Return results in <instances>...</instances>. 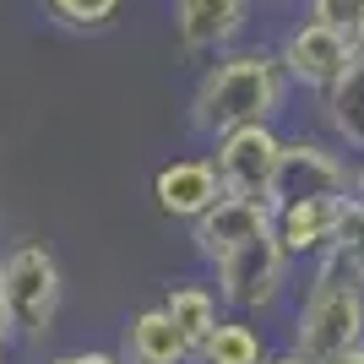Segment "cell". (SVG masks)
Instances as JSON below:
<instances>
[{
	"mask_svg": "<svg viewBox=\"0 0 364 364\" xmlns=\"http://www.w3.org/2000/svg\"><path fill=\"white\" fill-rule=\"evenodd\" d=\"M250 22V0H174V33L191 55H223Z\"/></svg>",
	"mask_w": 364,
	"mask_h": 364,
	"instance_id": "cell-10",
	"label": "cell"
},
{
	"mask_svg": "<svg viewBox=\"0 0 364 364\" xmlns=\"http://www.w3.org/2000/svg\"><path fill=\"white\" fill-rule=\"evenodd\" d=\"M191 337L174 326V316H168L164 304H147V310H136V316L125 321V364H191Z\"/></svg>",
	"mask_w": 364,
	"mask_h": 364,
	"instance_id": "cell-12",
	"label": "cell"
},
{
	"mask_svg": "<svg viewBox=\"0 0 364 364\" xmlns=\"http://www.w3.org/2000/svg\"><path fill=\"white\" fill-rule=\"evenodd\" d=\"M277 60L289 71V82H299V87H310V92H326L337 76H343V65L353 60V38L326 28V22H316V16H299V22L283 33Z\"/></svg>",
	"mask_w": 364,
	"mask_h": 364,
	"instance_id": "cell-7",
	"label": "cell"
},
{
	"mask_svg": "<svg viewBox=\"0 0 364 364\" xmlns=\"http://www.w3.org/2000/svg\"><path fill=\"white\" fill-rule=\"evenodd\" d=\"M0 364H6V359H0Z\"/></svg>",
	"mask_w": 364,
	"mask_h": 364,
	"instance_id": "cell-26",
	"label": "cell"
},
{
	"mask_svg": "<svg viewBox=\"0 0 364 364\" xmlns=\"http://www.w3.org/2000/svg\"><path fill=\"white\" fill-rule=\"evenodd\" d=\"M321 114L332 125L337 147L364 152V49L359 44H353V60L343 65V76L321 92Z\"/></svg>",
	"mask_w": 364,
	"mask_h": 364,
	"instance_id": "cell-13",
	"label": "cell"
},
{
	"mask_svg": "<svg viewBox=\"0 0 364 364\" xmlns=\"http://www.w3.org/2000/svg\"><path fill=\"white\" fill-rule=\"evenodd\" d=\"M343 201V196H337ZM337 201H277L272 207V234L283 240L289 261H321L332 250V228H337Z\"/></svg>",
	"mask_w": 364,
	"mask_h": 364,
	"instance_id": "cell-11",
	"label": "cell"
},
{
	"mask_svg": "<svg viewBox=\"0 0 364 364\" xmlns=\"http://www.w3.org/2000/svg\"><path fill=\"white\" fill-rule=\"evenodd\" d=\"M55 364H125L120 353H104V348H82V353H60Z\"/></svg>",
	"mask_w": 364,
	"mask_h": 364,
	"instance_id": "cell-19",
	"label": "cell"
},
{
	"mask_svg": "<svg viewBox=\"0 0 364 364\" xmlns=\"http://www.w3.org/2000/svg\"><path fill=\"white\" fill-rule=\"evenodd\" d=\"M359 11H364V0H304V16H316V22L348 33V38L359 28Z\"/></svg>",
	"mask_w": 364,
	"mask_h": 364,
	"instance_id": "cell-18",
	"label": "cell"
},
{
	"mask_svg": "<svg viewBox=\"0 0 364 364\" xmlns=\"http://www.w3.org/2000/svg\"><path fill=\"white\" fill-rule=\"evenodd\" d=\"M364 343V267H353L348 256H326L316 261L310 294L294 310V353H304L310 364H332L337 353H348Z\"/></svg>",
	"mask_w": 364,
	"mask_h": 364,
	"instance_id": "cell-2",
	"label": "cell"
},
{
	"mask_svg": "<svg viewBox=\"0 0 364 364\" xmlns=\"http://www.w3.org/2000/svg\"><path fill=\"white\" fill-rule=\"evenodd\" d=\"M213 168L223 180V196H250V201H272L277 180V158H283V136L272 120H250L234 125L223 136H213Z\"/></svg>",
	"mask_w": 364,
	"mask_h": 364,
	"instance_id": "cell-5",
	"label": "cell"
},
{
	"mask_svg": "<svg viewBox=\"0 0 364 364\" xmlns=\"http://www.w3.org/2000/svg\"><path fill=\"white\" fill-rule=\"evenodd\" d=\"M332 250H337V256H348L353 267H364V196H359V191H348V196L337 201Z\"/></svg>",
	"mask_w": 364,
	"mask_h": 364,
	"instance_id": "cell-17",
	"label": "cell"
},
{
	"mask_svg": "<svg viewBox=\"0 0 364 364\" xmlns=\"http://www.w3.org/2000/svg\"><path fill=\"white\" fill-rule=\"evenodd\" d=\"M250 6H289V0H250Z\"/></svg>",
	"mask_w": 364,
	"mask_h": 364,
	"instance_id": "cell-24",
	"label": "cell"
},
{
	"mask_svg": "<svg viewBox=\"0 0 364 364\" xmlns=\"http://www.w3.org/2000/svg\"><path fill=\"white\" fill-rule=\"evenodd\" d=\"M332 364H364V343H359V348H348V353H337Z\"/></svg>",
	"mask_w": 364,
	"mask_h": 364,
	"instance_id": "cell-21",
	"label": "cell"
},
{
	"mask_svg": "<svg viewBox=\"0 0 364 364\" xmlns=\"http://www.w3.org/2000/svg\"><path fill=\"white\" fill-rule=\"evenodd\" d=\"M44 11L49 22H60L71 33H98L125 11V0H44Z\"/></svg>",
	"mask_w": 364,
	"mask_h": 364,
	"instance_id": "cell-16",
	"label": "cell"
},
{
	"mask_svg": "<svg viewBox=\"0 0 364 364\" xmlns=\"http://www.w3.org/2000/svg\"><path fill=\"white\" fill-rule=\"evenodd\" d=\"M164 310L174 316V326L191 337V348H196L201 337H207L218 321H223V299H218V289H207V283H191V277H185V283H168Z\"/></svg>",
	"mask_w": 364,
	"mask_h": 364,
	"instance_id": "cell-15",
	"label": "cell"
},
{
	"mask_svg": "<svg viewBox=\"0 0 364 364\" xmlns=\"http://www.w3.org/2000/svg\"><path fill=\"white\" fill-rule=\"evenodd\" d=\"M359 191V168L343 158L337 147L326 141H310V136H294L283 141V158H277V180H272V207L277 201H337Z\"/></svg>",
	"mask_w": 364,
	"mask_h": 364,
	"instance_id": "cell-6",
	"label": "cell"
},
{
	"mask_svg": "<svg viewBox=\"0 0 364 364\" xmlns=\"http://www.w3.org/2000/svg\"><path fill=\"white\" fill-rule=\"evenodd\" d=\"M60 261L44 245H16L0 261V310L16 337H44L60 316Z\"/></svg>",
	"mask_w": 364,
	"mask_h": 364,
	"instance_id": "cell-3",
	"label": "cell"
},
{
	"mask_svg": "<svg viewBox=\"0 0 364 364\" xmlns=\"http://www.w3.org/2000/svg\"><path fill=\"white\" fill-rule=\"evenodd\" d=\"M359 196H364V164H359Z\"/></svg>",
	"mask_w": 364,
	"mask_h": 364,
	"instance_id": "cell-25",
	"label": "cell"
},
{
	"mask_svg": "<svg viewBox=\"0 0 364 364\" xmlns=\"http://www.w3.org/2000/svg\"><path fill=\"white\" fill-rule=\"evenodd\" d=\"M267 364H310V359H304V353H294V348H289V353H267Z\"/></svg>",
	"mask_w": 364,
	"mask_h": 364,
	"instance_id": "cell-20",
	"label": "cell"
},
{
	"mask_svg": "<svg viewBox=\"0 0 364 364\" xmlns=\"http://www.w3.org/2000/svg\"><path fill=\"white\" fill-rule=\"evenodd\" d=\"M267 228H272V201L218 196V207H207V213L191 223V240H196L201 261H218V256H228L234 245L256 240V234H267Z\"/></svg>",
	"mask_w": 364,
	"mask_h": 364,
	"instance_id": "cell-9",
	"label": "cell"
},
{
	"mask_svg": "<svg viewBox=\"0 0 364 364\" xmlns=\"http://www.w3.org/2000/svg\"><path fill=\"white\" fill-rule=\"evenodd\" d=\"M223 196V180H218L213 158H174L152 174V201L164 218H180V223H196L207 207H218Z\"/></svg>",
	"mask_w": 364,
	"mask_h": 364,
	"instance_id": "cell-8",
	"label": "cell"
},
{
	"mask_svg": "<svg viewBox=\"0 0 364 364\" xmlns=\"http://www.w3.org/2000/svg\"><path fill=\"white\" fill-rule=\"evenodd\" d=\"M6 337H11V321H6V310H0V343H6Z\"/></svg>",
	"mask_w": 364,
	"mask_h": 364,
	"instance_id": "cell-23",
	"label": "cell"
},
{
	"mask_svg": "<svg viewBox=\"0 0 364 364\" xmlns=\"http://www.w3.org/2000/svg\"><path fill=\"white\" fill-rule=\"evenodd\" d=\"M213 272H218V299H223V310H234V316H261V310L277 304V294L289 283V250H283V240L267 228L256 240L234 245L228 256H218Z\"/></svg>",
	"mask_w": 364,
	"mask_h": 364,
	"instance_id": "cell-4",
	"label": "cell"
},
{
	"mask_svg": "<svg viewBox=\"0 0 364 364\" xmlns=\"http://www.w3.org/2000/svg\"><path fill=\"white\" fill-rule=\"evenodd\" d=\"M283 104H289V71L277 49H223L191 92V131L213 141L234 125L277 120Z\"/></svg>",
	"mask_w": 364,
	"mask_h": 364,
	"instance_id": "cell-1",
	"label": "cell"
},
{
	"mask_svg": "<svg viewBox=\"0 0 364 364\" xmlns=\"http://www.w3.org/2000/svg\"><path fill=\"white\" fill-rule=\"evenodd\" d=\"M191 364H267V337L250 326V316H223L196 343Z\"/></svg>",
	"mask_w": 364,
	"mask_h": 364,
	"instance_id": "cell-14",
	"label": "cell"
},
{
	"mask_svg": "<svg viewBox=\"0 0 364 364\" xmlns=\"http://www.w3.org/2000/svg\"><path fill=\"white\" fill-rule=\"evenodd\" d=\"M353 44L364 49V11H359V28H353Z\"/></svg>",
	"mask_w": 364,
	"mask_h": 364,
	"instance_id": "cell-22",
	"label": "cell"
}]
</instances>
